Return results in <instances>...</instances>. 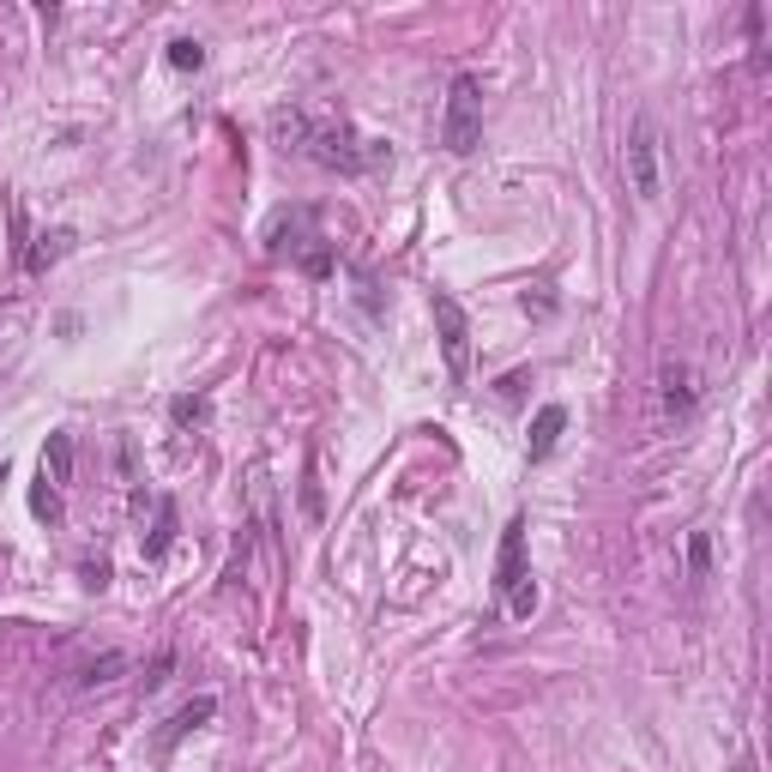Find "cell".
<instances>
[{
	"mask_svg": "<svg viewBox=\"0 0 772 772\" xmlns=\"http://www.w3.org/2000/svg\"><path fill=\"white\" fill-rule=\"evenodd\" d=\"M477 139H483V85L471 73H458L453 91H446V115H441V145L453 158H471Z\"/></svg>",
	"mask_w": 772,
	"mask_h": 772,
	"instance_id": "obj_1",
	"label": "cell"
},
{
	"mask_svg": "<svg viewBox=\"0 0 772 772\" xmlns=\"http://www.w3.org/2000/svg\"><path fill=\"white\" fill-rule=\"evenodd\" d=\"M622 163H628V187H634L640 199H658V194H664V145H658V121H652V115H634Z\"/></svg>",
	"mask_w": 772,
	"mask_h": 772,
	"instance_id": "obj_2",
	"label": "cell"
},
{
	"mask_svg": "<svg viewBox=\"0 0 772 772\" xmlns=\"http://www.w3.org/2000/svg\"><path fill=\"white\" fill-rule=\"evenodd\" d=\"M434 332H441L446 375L465 380V375H471V320H465L458 296H446V290H434Z\"/></svg>",
	"mask_w": 772,
	"mask_h": 772,
	"instance_id": "obj_3",
	"label": "cell"
},
{
	"mask_svg": "<svg viewBox=\"0 0 772 772\" xmlns=\"http://www.w3.org/2000/svg\"><path fill=\"white\" fill-rule=\"evenodd\" d=\"M525 579V519H513L507 531H501V562H495V586L513 591Z\"/></svg>",
	"mask_w": 772,
	"mask_h": 772,
	"instance_id": "obj_4",
	"label": "cell"
},
{
	"mask_svg": "<svg viewBox=\"0 0 772 772\" xmlns=\"http://www.w3.org/2000/svg\"><path fill=\"white\" fill-rule=\"evenodd\" d=\"M694 399H700V387H694V375L682 363H664V417H688Z\"/></svg>",
	"mask_w": 772,
	"mask_h": 772,
	"instance_id": "obj_5",
	"label": "cell"
},
{
	"mask_svg": "<svg viewBox=\"0 0 772 772\" xmlns=\"http://www.w3.org/2000/svg\"><path fill=\"white\" fill-rule=\"evenodd\" d=\"M562 429H567V410H562V405H543V410H537L531 441H525V446H531V458H550L555 441H562Z\"/></svg>",
	"mask_w": 772,
	"mask_h": 772,
	"instance_id": "obj_6",
	"label": "cell"
},
{
	"mask_svg": "<svg viewBox=\"0 0 772 772\" xmlns=\"http://www.w3.org/2000/svg\"><path fill=\"white\" fill-rule=\"evenodd\" d=\"M42 477H49V483H66V477H73V434L66 429H54L49 446H42Z\"/></svg>",
	"mask_w": 772,
	"mask_h": 772,
	"instance_id": "obj_7",
	"label": "cell"
},
{
	"mask_svg": "<svg viewBox=\"0 0 772 772\" xmlns=\"http://www.w3.org/2000/svg\"><path fill=\"white\" fill-rule=\"evenodd\" d=\"M211 712H218V700H211V694H199L194 707H182V712H175V719H170V731H163V748H170V743H182L187 731H199V724H206Z\"/></svg>",
	"mask_w": 772,
	"mask_h": 772,
	"instance_id": "obj_8",
	"label": "cell"
},
{
	"mask_svg": "<svg viewBox=\"0 0 772 772\" xmlns=\"http://www.w3.org/2000/svg\"><path fill=\"white\" fill-rule=\"evenodd\" d=\"M151 507H158V525H151V537H139V550L151 555V562H158L163 550H170V537H175V501H151Z\"/></svg>",
	"mask_w": 772,
	"mask_h": 772,
	"instance_id": "obj_9",
	"label": "cell"
},
{
	"mask_svg": "<svg viewBox=\"0 0 772 772\" xmlns=\"http://www.w3.org/2000/svg\"><path fill=\"white\" fill-rule=\"evenodd\" d=\"M121 670H127V652H103V658H91V664L79 670V688H103V682H115Z\"/></svg>",
	"mask_w": 772,
	"mask_h": 772,
	"instance_id": "obj_10",
	"label": "cell"
},
{
	"mask_svg": "<svg viewBox=\"0 0 772 772\" xmlns=\"http://www.w3.org/2000/svg\"><path fill=\"white\" fill-rule=\"evenodd\" d=\"M66 242H73L66 230L42 236V248H30V254H25V272H49V260H61V254H66Z\"/></svg>",
	"mask_w": 772,
	"mask_h": 772,
	"instance_id": "obj_11",
	"label": "cell"
},
{
	"mask_svg": "<svg viewBox=\"0 0 772 772\" xmlns=\"http://www.w3.org/2000/svg\"><path fill=\"white\" fill-rule=\"evenodd\" d=\"M531 610H537V586H531V574H525L519 586L507 591V615H519V622H525V615H531Z\"/></svg>",
	"mask_w": 772,
	"mask_h": 772,
	"instance_id": "obj_12",
	"label": "cell"
},
{
	"mask_svg": "<svg viewBox=\"0 0 772 772\" xmlns=\"http://www.w3.org/2000/svg\"><path fill=\"white\" fill-rule=\"evenodd\" d=\"M707 562H712V543H707V531H694L688 537V574L707 579Z\"/></svg>",
	"mask_w": 772,
	"mask_h": 772,
	"instance_id": "obj_13",
	"label": "cell"
},
{
	"mask_svg": "<svg viewBox=\"0 0 772 772\" xmlns=\"http://www.w3.org/2000/svg\"><path fill=\"white\" fill-rule=\"evenodd\" d=\"M170 61L187 73V66H206V49H199L194 37H175V42H170Z\"/></svg>",
	"mask_w": 772,
	"mask_h": 772,
	"instance_id": "obj_14",
	"label": "cell"
},
{
	"mask_svg": "<svg viewBox=\"0 0 772 772\" xmlns=\"http://www.w3.org/2000/svg\"><path fill=\"white\" fill-rule=\"evenodd\" d=\"M30 513H37V519H61V495L49 489V477H42V489L30 495Z\"/></svg>",
	"mask_w": 772,
	"mask_h": 772,
	"instance_id": "obj_15",
	"label": "cell"
},
{
	"mask_svg": "<svg viewBox=\"0 0 772 772\" xmlns=\"http://www.w3.org/2000/svg\"><path fill=\"white\" fill-rule=\"evenodd\" d=\"M206 417V405H199V399H175V422H199Z\"/></svg>",
	"mask_w": 772,
	"mask_h": 772,
	"instance_id": "obj_16",
	"label": "cell"
},
{
	"mask_svg": "<svg viewBox=\"0 0 772 772\" xmlns=\"http://www.w3.org/2000/svg\"><path fill=\"white\" fill-rule=\"evenodd\" d=\"M0 483H7V465H0Z\"/></svg>",
	"mask_w": 772,
	"mask_h": 772,
	"instance_id": "obj_17",
	"label": "cell"
}]
</instances>
